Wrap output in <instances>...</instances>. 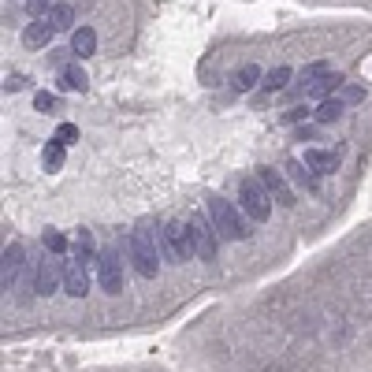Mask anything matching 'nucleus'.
<instances>
[{"label":"nucleus","mask_w":372,"mask_h":372,"mask_svg":"<svg viewBox=\"0 0 372 372\" xmlns=\"http://www.w3.org/2000/svg\"><path fill=\"white\" fill-rule=\"evenodd\" d=\"M160 253L168 257L171 265H183L198 253V238H193V223H183V220H171L164 223L160 231Z\"/></svg>","instance_id":"nucleus-1"},{"label":"nucleus","mask_w":372,"mask_h":372,"mask_svg":"<svg viewBox=\"0 0 372 372\" xmlns=\"http://www.w3.org/2000/svg\"><path fill=\"white\" fill-rule=\"evenodd\" d=\"M156 242H160V235L149 231V223H138L131 231V257H134V268H138L142 280H156V272H160Z\"/></svg>","instance_id":"nucleus-2"},{"label":"nucleus","mask_w":372,"mask_h":372,"mask_svg":"<svg viewBox=\"0 0 372 372\" xmlns=\"http://www.w3.org/2000/svg\"><path fill=\"white\" fill-rule=\"evenodd\" d=\"M205 213L208 220H213V228L220 231V238H228V242H242L250 231H246V220L238 216V208L231 201H223V198H208L205 201Z\"/></svg>","instance_id":"nucleus-3"},{"label":"nucleus","mask_w":372,"mask_h":372,"mask_svg":"<svg viewBox=\"0 0 372 372\" xmlns=\"http://www.w3.org/2000/svg\"><path fill=\"white\" fill-rule=\"evenodd\" d=\"M238 201L246 208V216L257 220V223H265L272 216V193L265 190L261 179H242L238 183Z\"/></svg>","instance_id":"nucleus-4"},{"label":"nucleus","mask_w":372,"mask_h":372,"mask_svg":"<svg viewBox=\"0 0 372 372\" xmlns=\"http://www.w3.org/2000/svg\"><path fill=\"white\" fill-rule=\"evenodd\" d=\"M97 283H101L105 294H119L123 290V261L116 250H101V261H97Z\"/></svg>","instance_id":"nucleus-5"},{"label":"nucleus","mask_w":372,"mask_h":372,"mask_svg":"<svg viewBox=\"0 0 372 372\" xmlns=\"http://www.w3.org/2000/svg\"><path fill=\"white\" fill-rule=\"evenodd\" d=\"M60 272H63V290H68L71 298H86L90 294V276H86L83 261H63Z\"/></svg>","instance_id":"nucleus-6"},{"label":"nucleus","mask_w":372,"mask_h":372,"mask_svg":"<svg viewBox=\"0 0 372 372\" xmlns=\"http://www.w3.org/2000/svg\"><path fill=\"white\" fill-rule=\"evenodd\" d=\"M190 223H193V238H198V257L213 265L216 261V235L220 231L213 228V220H201V216H193Z\"/></svg>","instance_id":"nucleus-7"},{"label":"nucleus","mask_w":372,"mask_h":372,"mask_svg":"<svg viewBox=\"0 0 372 372\" xmlns=\"http://www.w3.org/2000/svg\"><path fill=\"white\" fill-rule=\"evenodd\" d=\"M261 183H265V190L276 198L280 205H294V190L287 186V179H283V171H276V168H261Z\"/></svg>","instance_id":"nucleus-8"},{"label":"nucleus","mask_w":372,"mask_h":372,"mask_svg":"<svg viewBox=\"0 0 372 372\" xmlns=\"http://www.w3.org/2000/svg\"><path fill=\"white\" fill-rule=\"evenodd\" d=\"M71 53L78 60H90L97 53V30L93 26H75V34H71Z\"/></svg>","instance_id":"nucleus-9"},{"label":"nucleus","mask_w":372,"mask_h":372,"mask_svg":"<svg viewBox=\"0 0 372 372\" xmlns=\"http://www.w3.org/2000/svg\"><path fill=\"white\" fill-rule=\"evenodd\" d=\"M53 34H56V26L48 23V19H34V23L23 30V45L26 48H41V45L53 41Z\"/></svg>","instance_id":"nucleus-10"},{"label":"nucleus","mask_w":372,"mask_h":372,"mask_svg":"<svg viewBox=\"0 0 372 372\" xmlns=\"http://www.w3.org/2000/svg\"><path fill=\"white\" fill-rule=\"evenodd\" d=\"M63 287V272H56L53 265H41L38 272H34V290L41 298H48V294H56V290Z\"/></svg>","instance_id":"nucleus-11"},{"label":"nucleus","mask_w":372,"mask_h":372,"mask_svg":"<svg viewBox=\"0 0 372 372\" xmlns=\"http://www.w3.org/2000/svg\"><path fill=\"white\" fill-rule=\"evenodd\" d=\"M339 86H343V75H339V71H328V75L313 78V83H305L302 93H305V97H320V101H324V97H331V90H339Z\"/></svg>","instance_id":"nucleus-12"},{"label":"nucleus","mask_w":372,"mask_h":372,"mask_svg":"<svg viewBox=\"0 0 372 372\" xmlns=\"http://www.w3.org/2000/svg\"><path fill=\"white\" fill-rule=\"evenodd\" d=\"M343 112H346V101H343V97H324V101L317 105L313 119H317L320 127H328V123H335V119H343Z\"/></svg>","instance_id":"nucleus-13"},{"label":"nucleus","mask_w":372,"mask_h":372,"mask_svg":"<svg viewBox=\"0 0 372 372\" xmlns=\"http://www.w3.org/2000/svg\"><path fill=\"white\" fill-rule=\"evenodd\" d=\"M19 268H23V246H19V242H11V246L4 250V290L15 287V280H19Z\"/></svg>","instance_id":"nucleus-14"},{"label":"nucleus","mask_w":372,"mask_h":372,"mask_svg":"<svg viewBox=\"0 0 372 372\" xmlns=\"http://www.w3.org/2000/svg\"><path fill=\"white\" fill-rule=\"evenodd\" d=\"M287 171H290V179H294L298 186H305L309 193H317L320 190V183H317V171L305 164V160H287Z\"/></svg>","instance_id":"nucleus-15"},{"label":"nucleus","mask_w":372,"mask_h":372,"mask_svg":"<svg viewBox=\"0 0 372 372\" xmlns=\"http://www.w3.org/2000/svg\"><path fill=\"white\" fill-rule=\"evenodd\" d=\"M60 86L71 90V93H86L90 90V75L78 68V63H68V68L60 71Z\"/></svg>","instance_id":"nucleus-16"},{"label":"nucleus","mask_w":372,"mask_h":372,"mask_svg":"<svg viewBox=\"0 0 372 372\" xmlns=\"http://www.w3.org/2000/svg\"><path fill=\"white\" fill-rule=\"evenodd\" d=\"M75 261H83L86 268H97V261H101V253H97L90 231H78L75 235Z\"/></svg>","instance_id":"nucleus-17"},{"label":"nucleus","mask_w":372,"mask_h":372,"mask_svg":"<svg viewBox=\"0 0 372 372\" xmlns=\"http://www.w3.org/2000/svg\"><path fill=\"white\" fill-rule=\"evenodd\" d=\"M305 164H309L317 175H331L335 168H339V156L335 153H324V149H305Z\"/></svg>","instance_id":"nucleus-18"},{"label":"nucleus","mask_w":372,"mask_h":372,"mask_svg":"<svg viewBox=\"0 0 372 372\" xmlns=\"http://www.w3.org/2000/svg\"><path fill=\"white\" fill-rule=\"evenodd\" d=\"M231 83H235V90H253L257 83H261V68H257V63H246V68H238L235 75H231Z\"/></svg>","instance_id":"nucleus-19"},{"label":"nucleus","mask_w":372,"mask_h":372,"mask_svg":"<svg viewBox=\"0 0 372 372\" xmlns=\"http://www.w3.org/2000/svg\"><path fill=\"white\" fill-rule=\"evenodd\" d=\"M45 19L53 23V26H56V34H60V30H68V26L75 23V8H71V4H53Z\"/></svg>","instance_id":"nucleus-20"},{"label":"nucleus","mask_w":372,"mask_h":372,"mask_svg":"<svg viewBox=\"0 0 372 372\" xmlns=\"http://www.w3.org/2000/svg\"><path fill=\"white\" fill-rule=\"evenodd\" d=\"M63 149H68V145H60L56 138L45 145L41 149V160H45V171H60V164H63Z\"/></svg>","instance_id":"nucleus-21"},{"label":"nucleus","mask_w":372,"mask_h":372,"mask_svg":"<svg viewBox=\"0 0 372 372\" xmlns=\"http://www.w3.org/2000/svg\"><path fill=\"white\" fill-rule=\"evenodd\" d=\"M41 242H45V250H48V253H56V257H68V235H60L56 228H45Z\"/></svg>","instance_id":"nucleus-22"},{"label":"nucleus","mask_w":372,"mask_h":372,"mask_svg":"<svg viewBox=\"0 0 372 372\" xmlns=\"http://www.w3.org/2000/svg\"><path fill=\"white\" fill-rule=\"evenodd\" d=\"M287 83H290V68H272L261 86H265V93H280V90H287Z\"/></svg>","instance_id":"nucleus-23"},{"label":"nucleus","mask_w":372,"mask_h":372,"mask_svg":"<svg viewBox=\"0 0 372 372\" xmlns=\"http://www.w3.org/2000/svg\"><path fill=\"white\" fill-rule=\"evenodd\" d=\"M53 138H56L60 145H75V142H78V127H75V123H60Z\"/></svg>","instance_id":"nucleus-24"},{"label":"nucleus","mask_w":372,"mask_h":372,"mask_svg":"<svg viewBox=\"0 0 372 372\" xmlns=\"http://www.w3.org/2000/svg\"><path fill=\"white\" fill-rule=\"evenodd\" d=\"M339 97H343L346 105H358V101H365V90H361V86H346V83H343V86H339Z\"/></svg>","instance_id":"nucleus-25"},{"label":"nucleus","mask_w":372,"mask_h":372,"mask_svg":"<svg viewBox=\"0 0 372 372\" xmlns=\"http://www.w3.org/2000/svg\"><path fill=\"white\" fill-rule=\"evenodd\" d=\"M328 71H331L328 63H309V68H302V86L313 83V78H320V75H328Z\"/></svg>","instance_id":"nucleus-26"},{"label":"nucleus","mask_w":372,"mask_h":372,"mask_svg":"<svg viewBox=\"0 0 372 372\" xmlns=\"http://www.w3.org/2000/svg\"><path fill=\"white\" fill-rule=\"evenodd\" d=\"M34 108H38V112H53V108H56V97L45 93V90H38V93H34Z\"/></svg>","instance_id":"nucleus-27"},{"label":"nucleus","mask_w":372,"mask_h":372,"mask_svg":"<svg viewBox=\"0 0 372 372\" xmlns=\"http://www.w3.org/2000/svg\"><path fill=\"white\" fill-rule=\"evenodd\" d=\"M48 8H53L48 0H26V11L34 15V19H45V15H48Z\"/></svg>","instance_id":"nucleus-28"},{"label":"nucleus","mask_w":372,"mask_h":372,"mask_svg":"<svg viewBox=\"0 0 372 372\" xmlns=\"http://www.w3.org/2000/svg\"><path fill=\"white\" fill-rule=\"evenodd\" d=\"M305 116H309V108H302V105H294V108H287V116H283V123H302Z\"/></svg>","instance_id":"nucleus-29"},{"label":"nucleus","mask_w":372,"mask_h":372,"mask_svg":"<svg viewBox=\"0 0 372 372\" xmlns=\"http://www.w3.org/2000/svg\"><path fill=\"white\" fill-rule=\"evenodd\" d=\"M19 86H23V78H19V75H11L8 83H4V90H8V93H15V90H19Z\"/></svg>","instance_id":"nucleus-30"}]
</instances>
